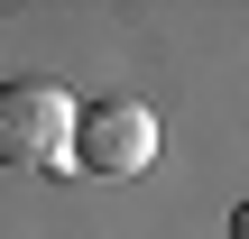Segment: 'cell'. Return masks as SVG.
Instances as JSON below:
<instances>
[{
	"mask_svg": "<svg viewBox=\"0 0 249 239\" xmlns=\"http://www.w3.org/2000/svg\"><path fill=\"white\" fill-rule=\"evenodd\" d=\"M65 157H74V92H65V83H46V74L0 83V166L65 175Z\"/></svg>",
	"mask_w": 249,
	"mask_h": 239,
	"instance_id": "cell-1",
	"label": "cell"
},
{
	"mask_svg": "<svg viewBox=\"0 0 249 239\" xmlns=\"http://www.w3.org/2000/svg\"><path fill=\"white\" fill-rule=\"evenodd\" d=\"M74 166L83 175H148L157 166V111L148 101H74Z\"/></svg>",
	"mask_w": 249,
	"mask_h": 239,
	"instance_id": "cell-2",
	"label": "cell"
},
{
	"mask_svg": "<svg viewBox=\"0 0 249 239\" xmlns=\"http://www.w3.org/2000/svg\"><path fill=\"white\" fill-rule=\"evenodd\" d=\"M231 239H249V203H240V212H231Z\"/></svg>",
	"mask_w": 249,
	"mask_h": 239,
	"instance_id": "cell-3",
	"label": "cell"
}]
</instances>
